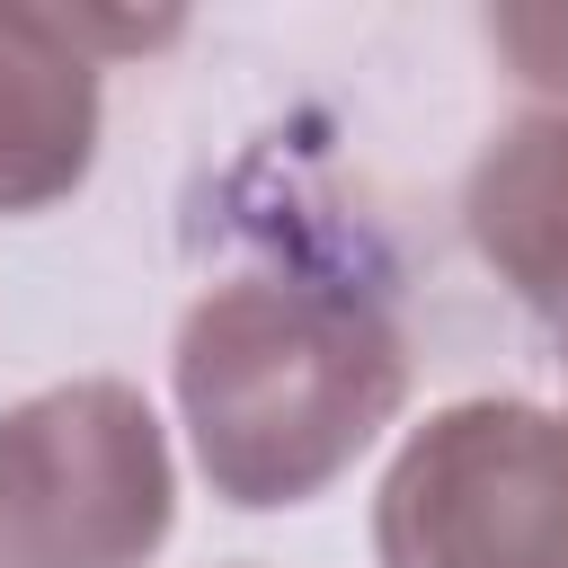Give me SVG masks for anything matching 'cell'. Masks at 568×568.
I'll use <instances>...</instances> for the list:
<instances>
[{
  "label": "cell",
  "instance_id": "cell-2",
  "mask_svg": "<svg viewBox=\"0 0 568 568\" xmlns=\"http://www.w3.org/2000/svg\"><path fill=\"white\" fill-rule=\"evenodd\" d=\"M178 470L151 399L115 373L0 408V568H151Z\"/></svg>",
  "mask_w": 568,
  "mask_h": 568
},
{
  "label": "cell",
  "instance_id": "cell-3",
  "mask_svg": "<svg viewBox=\"0 0 568 568\" xmlns=\"http://www.w3.org/2000/svg\"><path fill=\"white\" fill-rule=\"evenodd\" d=\"M373 568H568V408H435L382 470Z\"/></svg>",
  "mask_w": 568,
  "mask_h": 568
},
{
  "label": "cell",
  "instance_id": "cell-6",
  "mask_svg": "<svg viewBox=\"0 0 568 568\" xmlns=\"http://www.w3.org/2000/svg\"><path fill=\"white\" fill-rule=\"evenodd\" d=\"M488 44L515 62L524 89L568 106V9H488Z\"/></svg>",
  "mask_w": 568,
  "mask_h": 568
},
{
  "label": "cell",
  "instance_id": "cell-5",
  "mask_svg": "<svg viewBox=\"0 0 568 568\" xmlns=\"http://www.w3.org/2000/svg\"><path fill=\"white\" fill-rule=\"evenodd\" d=\"M462 222L479 266L541 320V337L568 364V106H532L479 151Z\"/></svg>",
  "mask_w": 568,
  "mask_h": 568
},
{
  "label": "cell",
  "instance_id": "cell-4",
  "mask_svg": "<svg viewBox=\"0 0 568 568\" xmlns=\"http://www.w3.org/2000/svg\"><path fill=\"white\" fill-rule=\"evenodd\" d=\"M178 36L98 9H0V213L62 204L98 160V53Z\"/></svg>",
  "mask_w": 568,
  "mask_h": 568
},
{
  "label": "cell",
  "instance_id": "cell-1",
  "mask_svg": "<svg viewBox=\"0 0 568 568\" xmlns=\"http://www.w3.org/2000/svg\"><path fill=\"white\" fill-rule=\"evenodd\" d=\"M178 417L222 506H311L408 399L399 320L320 275H231L178 320Z\"/></svg>",
  "mask_w": 568,
  "mask_h": 568
}]
</instances>
